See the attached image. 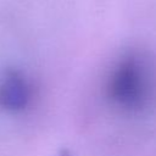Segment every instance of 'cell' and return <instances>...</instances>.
Segmentation results:
<instances>
[{
    "label": "cell",
    "instance_id": "cell-2",
    "mask_svg": "<svg viewBox=\"0 0 156 156\" xmlns=\"http://www.w3.org/2000/svg\"><path fill=\"white\" fill-rule=\"evenodd\" d=\"M33 98V88L24 73L7 68L0 74V107L9 112L24 111Z\"/></svg>",
    "mask_w": 156,
    "mask_h": 156
},
{
    "label": "cell",
    "instance_id": "cell-3",
    "mask_svg": "<svg viewBox=\"0 0 156 156\" xmlns=\"http://www.w3.org/2000/svg\"><path fill=\"white\" fill-rule=\"evenodd\" d=\"M60 156H71V155H69L67 151H62V152L60 154Z\"/></svg>",
    "mask_w": 156,
    "mask_h": 156
},
{
    "label": "cell",
    "instance_id": "cell-1",
    "mask_svg": "<svg viewBox=\"0 0 156 156\" xmlns=\"http://www.w3.org/2000/svg\"><path fill=\"white\" fill-rule=\"evenodd\" d=\"M105 95L121 115L150 113L156 107V66L151 58L138 51L122 55L107 74Z\"/></svg>",
    "mask_w": 156,
    "mask_h": 156
}]
</instances>
